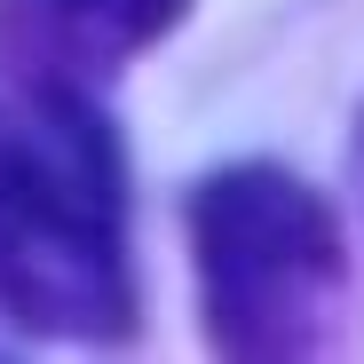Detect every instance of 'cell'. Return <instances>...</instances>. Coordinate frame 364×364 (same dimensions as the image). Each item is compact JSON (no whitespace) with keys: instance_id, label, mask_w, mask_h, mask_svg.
<instances>
[{"instance_id":"obj_3","label":"cell","mask_w":364,"mask_h":364,"mask_svg":"<svg viewBox=\"0 0 364 364\" xmlns=\"http://www.w3.org/2000/svg\"><path fill=\"white\" fill-rule=\"evenodd\" d=\"M182 16L191 0H0V80L48 95H103Z\"/></svg>"},{"instance_id":"obj_1","label":"cell","mask_w":364,"mask_h":364,"mask_svg":"<svg viewBox=\"0 0 364 364\" xmlns=\"http://www.w3.org/2000/svg\"><path fill=\"white\" fill-rule=\"evenodd\" d=\"M0 309L72 341H119L135 325L127 166L95 95H0Z\"/></svg>"},{"instance_id":"obj_2","label":"cell","mask_w":364,"mask_h":364,"mask_svg":"<svg viewBox=\"0 0 364 364\" xmlns=\"http://www.w3.org/2000/svg\"><path fill=\"white\" fill-rule=\"evenodd\" d=\"M198 309L222 356H309L348 293V237L293 166L237 159L191 191Z\"/></svg>"}]
</instances>
